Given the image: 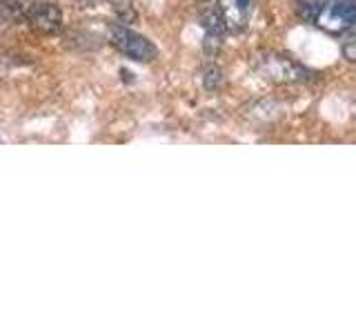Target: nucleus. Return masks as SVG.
I'll return each mask as SVG.
<instances>
[{
	"mask_svg": "<svg viewBox=\"0 0 356 334\" xmlns=\"http://www.w3.org/2000/svg\"><path fill=\"white\" fill-rule=\"evenodd\" d=\"M25 20L40 33H58L63 29V11L54 3L27 5Z\"/></svg>",
	"mask_w": 356,
	"mask_h": 334,
	"instance_id": "nucleus-4",
	"label": "nucleus"
},
{
	"mask_svg": "<svg viewBox=\"0 0 356 334\" xmlns=\"http://www.w3.org/2000/svg\"><path fill=\"white\" fill-rule=\"evenodd\" d=\"M25 9L27 5L20 3V0H3V3H0V16L9 22L25 20Z\"/></svg>",
	"mask_w": 356,
	"mask_h": 334,
	"instance_id": "nucleus-7",
	"label": "nucleus"
},
{
	"mask_svg": "<svg viewBox=\"0 0 356 334\" xmlns=\"http://www.w3.org/2000/svg\"><path fill=\"white\" fill-rule=\"evenodd\" d=\"M111 45H114L125 58L136 61V63H152L156 56H159V49H156V45L149 38H145L127 27L111 29Z\"/></svg>",
	"mask_w": 356,
	"mask_h": 334,
	"instance_id": "nucleus-3",
	"label": "nucleus"
},
{
	"mask_svg": "<svg viewBox=\"0 0 356 334\" xmlns=\"http://www.w3.org/2000/svg\"><path fill=\"white\" fill-rule=\"evenodd\" d=\"M296 14L327 33H345L352 29L356 20V3L354 0H296Z\"/></svg>",
	"mask_w": 356,
	"mask_h": 334,
	"instance_id": "nucleus-1",
	"label": "nucleus"
},
{
	"mask_svg": "<svg viewBox=\"0 0 356 334\" xmlns=\"http://www.w3.org/2000/svg\"><path fill=\"white\" fill-rule=\"evenodd\" d=\"M200 25H203V31H205V51H216L220 45H222V38H225V22H222V16L218 9H209L203 14L200 18Z\"/></svg>",
	"mask_w": 356,
	"mask_h": 334,
	"instance_id": "nucleus-6",
	"label": "nucleus"
},
{
	"mask_svg": "<svg viewBox=\"0 0 356 334\" xmlns=\"http://www.w3.org/2000/svg\"><path fill=\"white\" fill-rule=\"evenodd\" d=\"M218 11L227 31H241L252 18L254 0H218Z\"/></svg>",
	"mask_w": 356,
	"mask_h": 334,
	"instance_id": "nucleus-5",
	"label": "nucleus"
},
{
	"mask_svg": "<svg viewBox=\"0 0 356 334\" xmlns=\"http://www.w3.org/2000/svg\"><path fill=\"white\" fill-rule=\"evenodd\" d=\"M256 67H259V72L265 78H270V81H276V83L312 81V72L307 67H303L294 58H289V56H283V54H272V51L261 54L259 58H256Z\"/></svg>",
	"mask_w": 356,
	"mask_h": 334,
	"instance_id": "nucleus-2",
	"label": "nucleus"
},
{
	"mask_svg": "<svg viewBox=\"0 0 356 334\" xmlns=\"http://www.w3.org/2000/svg\"><path fill=\"white\" fill-rule=\"evenodd\" d=\"M343 54H345V58L348 61H354V36L352 33H348V36H345V40H343Z\"/></svg>",
	"mask_w": 356,
	"mask_h": 334,
	"instance_id": "nucleus-8",
	"label": "nucleus"
}]
</instances>
